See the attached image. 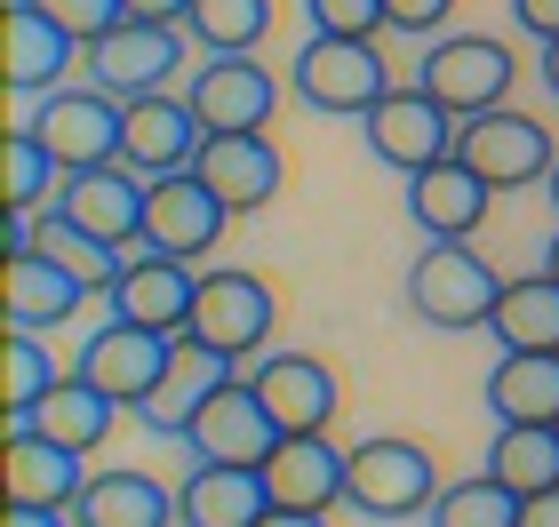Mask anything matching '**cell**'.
Wrapping results in <instances>:
<instances>
[{"instance_id":"cell-1","label":"cell","mask_w":559,"mask_h":527,"mask_svg":"<svg viewBox=\"0 0 559 527\" xmlns=\"http://www.w3.org/2000/svg\"><path fill=\"white\" fill-rule=\"evenodd\" d=\"M288 88H296V105L320 112V120H368L392 96V64H384L376 40H328V33H312L288 57Z\"/></svg>"},{"instance_id":"cell-2","label":"cell","mask_w":559,"mask_h":527,"mask_svg":"<svg viewBox=\"0 0 559 527\" xmlns=\"http://www.w3.org/2000/svg\"><path fill=\"white\" fill-rule=\"evenodd\" d=\"M503 296V272L479 256V240H424V256L408 264V312L424 328H488Z\"/></svg>"},{"instance_id":"cell-3","label":"cell","mask_w":559,"mask_h":527,"mask_svg":"<svg viewBox=\"0 0 559 527\" xmlns=\"http://www.w3.org/2000/svg\"><path fill=\"white\" fill-rule=\"evenodd\" d=\"M440 464H431V447L408 440V432H376L352 447V471H344V504L376 519V527H392V519H416L431 512V495H440Z\"/></svg>"},{"instance_id":"cell-4","label":"cell","mask_w":559,"mask_h":527,"mask_svg":"<svg viewBox=\"0 0 559 527\" xmlns=\"http://www.w3.org/2000/svg\"><path fill=\"white\" fill-rule=\"evenodd\" d=\"M185 64H192V33H185V24H144V16H120L112 33H96L81 48V72L105 96H120V105H136V96H168Z\"/></svg>"},{"instance_id":"cell-5","label":"cell","mask_w":559,"mask_h":527,"mask_svg":"<svg viewBox=\"0 0 559 527\" xmlns=\"http://www.w3.org/2000/svg\"><path fill=\"white\" fill-rule=\"evenodd\" d=\"M272 320H280V296L272 280H257V272H240V264H216V272H200V296H192V328L209 351H224V360H264L272 351Z\"/></svg>"},{"instance_id":"cell-6","label":"cell","mask_w":559,"mask_h":527,"mask_svg":"<svg viewBox=\"0 0 559 527\" xmlns=\"http://www.w3.org/2000/svg\"><path fill=\"white\" fill-rule=\"evenodd\" d=\"M512 81H520L512 48L488 40V33H440L416 64V88H431L455 120H479L496 105H512Z\"/></svg>"},{"instance_id":"cell-7","label":"cell","mask_w":559,"mask_h":527,"mask_svg":"<svg viewBox=\"0 0 559 527\" xmlns=\"http://www.w3.org/2000/svg\"><path fill=\"white\" fill-rule=\"evenodd\" d=\"M360 136H368V153L384 160V168H400V176H416V168H431V160H448L455 144H464V120H455L431 88H416V81H392V96L376 105L368 120H360Z\"/></svg>"},{"instance_id":"cell-8","label":"cell","mask_w":559,"mask_h":527,"mask_svg":"<svg viewBox=\"0 0 559 527\" xmlns=\"http://www.w3.org/2000/svg\"><path fill=\"white\" fill-rule=\"evenodd\" d=\"M120 129H129V105H120V96H105L96 81L57 88V96H40V105H33V136L57 153L64 176L120 160Z\"/></svg>"},{"instance_id":"cell-9","label":"cell","mask_w":559,"mask_h":527,"mask_svg":"<svg viewBox=\"0 0 559 527\" xmlns=\"http://www.w3.org/2000/svg\"><path fill=\"white\" fill-rule=\"evenodd\" d=\"M144 200H152V176H136L129 160H105V168L64 176V192H57L48 216H64L72 232H88V240H105L112 256H129V248H144Z\"/></svg>"},{"instance_id":"cell-10","label":"cell","mask_w":559,"mask_h":527,"mask_svg":"<svg viewBox=\"0 0 559 527\" xmlns=\"http://www.w3.org/2000/svg\"><path fill=\"white\" fill-rule=\"evenodd\" d=\"M192 296H200V264L185 256H160V248H129L105 288V312L112 320H136V328H160V336H185L192 328Z\"/></svg>"},{"instance_id":"cell-11","label":"cell","mask_w":559,"mask_h":527,"mask_svg":"<svg viewBox=\"0 0 559 527\" xmlns=\"http://www.w3.org/2000/svg\"><path fill=\"white\" fill-rule=\"evenodd\" d=\"M248 384H257L264 416L280 423V440L328 432L336 408H344V384H336V368H328L320 351H264V360H248Z\"/></svg>"},{"instance_id":"cell-12","label":"cell","mask_w":559,"mask_h":527,"mask_svg":"<svg viewBox=\"0 0 559 527\" xmlns=\"http://www.w3.org/2000/svg\"><path fill=\"white\" fill-rule=\"evenodd\" d=\"M224 232H233V208H224V192H209L200 176H152V200H144V248H160V256H216Z\"/></svg>"},{"instance_id":"cell-13","label":"cell","mask_w":559,"mask_h":527,"mask_svg":"<svg viewBox=\"0 0 559 527\" xmlns=\"http://www.w3.org/2000/svg\"><path fill=\"white\" fill-rule=\"evenodd\" d=\"M168 351H176V336H160V328H136V320H96L72 368H81L96 392H112L120 408H144V399L160 392V375H168Z\"/></svg>"},{"instance_id":"cell-14","label":"cell","mask_w":559,"mask_h":527,"mask_svg":"<svg viewBox=\"0 0 559 527\" xmlns=\"http://www.w3.org/2000/svg\"><path fill=\"white\" fill-rule=\"evenodd\" d=\"M479 176H488L496 192H520V184H544L551 160H559V144L536 112H512V105H496V112H479L464 120V144H455Z\"/></svg>"},{"instance_id":"cell-15","label":"cell","mask_w":559,"mask_h":527,"mask_svg":"<svg viewBox=\"0 0 559 527\" xmlns=\"http://www.w3.org/2000/svg\"><path fill=\"white\" fill-rule=\"evenodd\" d=\"M64 72H81V40L57 16H40L33 0L0 9V81H9V96H57L72 88Z\"/></svg>"},{"instance_id":"cell-16","label":"cell","mask_w":559,"mask_h":527,"mask_svg":"<svg viewBox=\"0 0 559 527\" xmlns=\"http://www.w3.org/2000/svg\"><path fill=\"white\" fill-rule=\"evenodd\" d=\"M192 176H200L209 192H224V208H233V216H248V208H264V200H280L288 160H280L272 129H209Z\"/></svg>"},{"instance_id":"cell-17","label":"cell","mask_w":559,"mask_h":527,"mask_svg":"<svg viewBox=\"0 0 559 527\" xmlns=\"http://www.w3.org/2000/svg\"><path fill=\"white\" fill-rule=\"evenodd\" d=\"M192 112H200V129H272V112H280V72L264 57H209V64H192Z\"/></svg>"},{"instance_id":"cell-18","label":"cell","mask_w":559,"mask_h":527,"mask_svg":"<svg viewBox=\"0 0 559 527\" xmlns=\"http://www.w3.org/2000/svg\"><path fill=\"white\" fill-rule=\"evenodd\" d=\"M488 200H496V184L464 153H448V160H431V168L408 176V224L424 240H479Z\"/></svg>"},{"instance_id":"cell-19","label":"cell","mask_w":559,"mask_h":527,"mask_svg":"<svg viewBox=\"0 0 559 527\" xmlns=\"http://www.w3.org/2000/svg\"><path fill=\"white\" fill-rule=\"evenodd\" d=\"M88 280L72 272L64 256H48V248H24V256L0 264V312H9V328H64V320H81L88 304Z\"/></svg>"},{"instance_id":"cell-20","label":"cell","mask_w":559,"mask_h":527,"mask_svg":"<svg viewBox=\"0 0 559 527\" xmlns=\"http://www.w3.org/2000/svg\"><path fill=\"white\" fill-rule=\"evenodd\" d=\"M233 375H240V360H224V351H209L200 336H176V351H168V375H160V392H152L144 408H136V416H144V432H152V440H176V447H185L192 416L209 408V399H216L224 384H233Z\"/></svg>"},{"instance_id":"cell-21","label":"cell","mask_w":559,"mask_h":527,"mask_svg":"<svg viewBox=\"0 0 559 527\" xmlns=\"http://www.w3.org/2000/svg\"><path fill=\"white\" fill-rule=\"evenodd\" d=\"M272 512L264 464H209L192 456V471L176 480V527H257Z\"/></svg>"},{"instance_id":"cell-22","label":"cell","mask_w":559,"mask_h":527,"mask_svg":"<svg viewBox=\"0 0 559 527\" xmlns=\"http://www.w3.org/2000/svg\"><path fill=\"white\" fill-rule=\"evenodd\" d=\"M200 144H209V129H200L192 96H136L129 105V129H120V160H129L136 176H185L200 160Z\"/></svg>"},{"instance_id":"cell-23","label":"cell","mask_w":559,"mask_h":527,"mask_svg":"<svg viewBox=\"0 0 559 527\" xmlns=\"http://www.w3.org/2000/svg\"><path fill=\"white\" fill-rule=\"evenodd\" d=\"M185 447H192V456H209V464H264L272 447H280V423L264 416V399H257V384H248V368L192 416Z\"/></svg>"},{"instance_id":"cell-24","label":"cell","mask_w":559,"mask_h":527,"mask_svg":"<svg viewBox=\"0 0 559 527\" xmlns=\"http://www.w3.org/2000/svg\"><path fill=\"white\" fill-rule=\"evenodd\" d=\"M344 471H352V447H336L328 432H296L264 456V480H272V504L288 512H336L344 504Z\"/></svg>"},{"instance_id":"cell-25","label":"cell","mask_w":559,"mask_h":527,"mask_svg":"<svg viewBox=\"0 0 559 527\" xmlns=\"http://www.w3.org/2000/svg\"><path fill=\"white\" fill-rule=\"evenodd\" d=\"M112 416H120V399H112V392H96L81 368H64L57 384L40 392V408H33V416H9V432H48V440L81 447V456H96V447L112 440Z\"/></svg>"},{"instance_id":"cell-26","label":"cell","mask_w":559,"mask_h":527,"mask_svg":"<svg viewBox=\"0 0 559 527\" xmlns=\"http://www.w3.org/2000/svg\"><path fill=\"white\" fill-rule=\"evenodd\" d=\"M72 519H81V527H176V488H160L152 471L105 464V471H88Z\"/></svg>"},{"instance_id":"cell-27","label":"cell","mask_w":559,"mask_h":527,"mask_svg":"<svg viewBox=\"0 0 559 527\" xmlns=\"http://www.w3.org/2000/svg\"><path fill=\"white\" fill-rule=\"evenodd\" d=\"M81 488H88V456L81 447H64V440H48V432H9V495L16 504H81Z\"/></svg>"},{"instance_id":"cell-28","label":"cell","mask_w":559,"mask_h":527,"mask_svg":"<svg viewBox=\"0 0 559 527\" xmlns=\"http://www.w3.org/2000/svg\"><path fill=\"white\" fill-rule=\"evenodd\" d=\"M479 392L496 423H559V351H496Z\"/></svg>"},{"instance_id":"cell-29","label":"cell","mask_w":559,"mask_h":527,"mask_svg":"<svg viewBox=\"0 0 559 527\" xmlns=\"http://www.w3.org/2000/svg\"><path fill=\"white\" fill-rule=\"evenodd\" d=\"M496 351H559V280L551 272H520L503 280L496 312H488Z\"/></svg>"},{"instance_id":"cell-30","label":"cell","mask_w":559,"mask_h":527,"mask_svg":"<svg viewBox=\"0 0 559 527\" xmlns=\"http://www.w3.org/2000/svg\"><path fill=\"white\" fill-rule=\"evenodd\" d=\"M488 471L520 495V504L544 495V488H559V423H496Z\"/></svg>"},{"instance_id":"cell-31","label":"cell","mask_w":559,"mask_h":527,"mask_svg":"<svg viewBox=\"0 0 559 527\" xmlns=\"http://www.w3.org/2000/svg\"><path fill=\"white\" fill-rule=\"evenodd\" d=\"M185 33L200 57H257L272 33V0H192Z\"/></svg>"},{"instance_id":"cell-32","label":"cell","mask_w":559,"mask_h":527,"mask_svg":"<svg viewBox=\"0 0 559 527\" xmlns=\"http://www.w3.org/2000/svg\"><path fill=\"white\" fill-rule=\"evenodd\" d=\"M57 192H64V168L33 136V120L0 136V200H9V208H33L40 216V208H57Z\"/></svg>"},{"instance_id":"cell-33","label":"cell","mask_w":559,"mask_h":527,"mask_svg":"<svg viewBox=\"0 0 559 527\" xmlns=\"http://www.w3.org/2000/svg\"><path fill=\"white\" fill-rule=\"evenodd\" d=\"M431 527H520V495L496 480L488 464L472 471V480H448L440 495H431Z\"/></svg>"},{"instance_id":"cell-34","label":"cell","mask_w":559,"mask_h":527,"mask_svg":"<svg viewBox=\"0 0 559 527\" xmlns=\"http://www.w3.org/2000/svg\"><path fill=\"white\" fill-rule=\"evenodd\" d=\"M57 375L64 368H57V351H48L40 328H9V336H0V408H9V416H33Z\"/></svg>"},{"instance_id":"cell-35","label":"cell","mask_w":559,"mask_h":527,"mask_svg":"<svg viewBox=\"0 0 559 527\" xmlns=\"http://www.w3.org/2000/svg\"><path fill=\"white\" fill-rule=\"evenodd\" d=\"M304 24L328 40H384V0H304Z\"/></svg>"},{"instance_id":"cell-36","label":"cell","mask_w":559,"mask_h":527,"mask_svg":"<svg viewBox=\"0 0 559 527\" xmlns=\"http://www.w3.org/2000/svg\"><path fill=\"white\" fill-rule=\"evenodd\" d=\"M9 9H16V0H9ZM33 9H40V16H57V24H64V33L81 40V48H88L96 33H112L120 16H129L120 0H33Z\"/></svg>"},{"instance_id":"cell-37","label":"cell","mask_w":559,"mask_h":527,"mask_svg":"<svg viewBox=\"0 0 559 527\" xmlns=\"http://www.w3.org/2000/svg\"><path fill=\"white\" fill-rule=\"evenodd\" d=\"M448 16H455V0H384V24L408 33V40H440Z\"/></svg>"},{"instance_id":"cell-38","label":"cell","mask_w":559,"mask_h":527,"mask_svg":"<svg viewBox=\"0 0 559 527\" xmlns=\"http://www.w3.org/2000/svg\"><path fill=\"white\" fill-rule=\"evenodd\" d=\"M512 16H520L527 40H544V48L559 40V0H512Z\"/></svg>"},{"instance_id":"cell-39","label":"cell","mask_w":559,"mask_h":527,"mask_svg":"<svg viewBox=\"0 0 559 527\" xmlns=\"http://www.w3.org/2000/svg\"><path fill=\"white\" fill-rule=\"evenodd\" d=\"M0 527H81V519H72L64 504H16V495H9V519H0Z\"/></svg>"},{"instance_id":"cell-40","label":"cell","mask_w":559,"mask_h":527,"mask_svg":"<svg viewBox=\"0 0 559 527\" xmlns=\"http://www.w3.org/2000/svg\"><path fill=\"white\" fill-rule=\"evenodd\" d=\"M129 16H144V24H185L192 16V0H120Z\"/></svg>"},{"instance_id":"cell-41","label":"cell","mask_w":559,"mask_h":527,"mask_svg":"<svg viewBox=\"0 0 559 527\" xmlns=\"http://www.w3.org/2000/svg\"><path fill=\"white\" fill-rule=\"evenodd\" d=\"M520 527H559V488L527 495V504H520Z\"/></svg>"},{"instance_id":"cell-42","label":"cell","mask_w":559,"mask_h":527,"mask_svg":"<svg viewBox=\"0 0 559 527\" xmlns=\"http://www.w3.org/2000/svg\"><path fill=\"white\" fill-rule=\"evenodd\" d=\"M257 527H328V512H288V504H272Z\"/></svg>"},{"instance_id":"cell-43","label":"cell","mask_w":559,"mask_h":527,"mask_svg":"<svg viewBox=\"0 0 559 527\" xmlns=\"http://www.w3.org/2000/svg\"><path fill=\"white\" fill-rule=\"evenodd\" d=\"M544 88H551V96H559V40H551V48H544Z\"/></svg>"},{"instance_id":"cell-44","label":"cell","mask_w":559,"mask_h":527,"mask_svg":"<svg viewBox=\"0 0 559 527\" xmlns=\"http://www.w3.org/2000/svg\"><path fill=\"white\" fill-rule=\"evenodd\" d=\"M544 272H551V280H559V232L544 240Z\"/></svg>"},{"instance_id":"cell-45","label":"cell","mask_w":559,"mask_h":527,"mask_svg":"<svg viewBox=\"0 0 559 527\" xmlns=\"http://www.w3.org/2000/svg\"><path fill=\"white\" fill-rule=\"evenodd\" d=\"M544 200H551V208H559V160H551V176H544Z\"/></svg>"}]
</instances>
